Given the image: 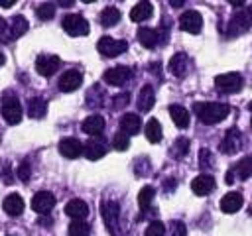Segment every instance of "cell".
<instances>
[{"mask_svg": "<svg viewBox=\"0 0 252 236\" xmlns=\"http://www.w3.org/2000/svg\"><path fill=\"white\" fill-rule=\"evenodd\" d=\"M193 110L203 124L211 126V124H219L220 120H224L230 112V106L224 102H195Z\"/></svg>", "mask_w": 252, "mask_h": 236, "instance_id": "1", "label": "cell"}, {"mask_svg": "<svg viewBox=\"0 0 252 236\" xmlns=\"http://www.w3.org/2000/svg\"><path fill=\"white\" fill-rule=\"evenodd\" d=\"M61 28L69 35H73V37H79V35H87L89 33V22L81 14H65L63 20H61Z\"/></svg>", "mask_w": 252, "mask_h": 236, "instance_id": "2", "label": "cell"}, {"mask_svg": "<svg viewBox=\"0 0 252 236\" xmlns=\"http://www.w3.org/2000/svg\"><path fill=\"white\" fill-rule=\"evenodd\" d=\"M215 87L219 88V92L224 94H232L238 92L242 88V75L240 73H222L215 77Z\"/></svg>", "mask_w": 252, "mask_h": 236, "instance_id": "3", "label": "cell"}, {"mask_svg": "<svg viewBox=\"0 0 252 236\" xmlns=\"http://www.w3.org/2000/svg\"><path fill=\"white\" fill-rule=\"evenodd\" d=\"M0 112H2V118L8 124H18L22 120V104H20V100L14 94H6L2 98Z\"/></svg>", "mask_w": 252, "mask_h": 236, "instance_id": "4", "label": "cell"}, {"mask_svg": "<svg viewBox=\"0 0 252 236\" xmlns=\"http://www.w3.org/2000/svg\"><path fill=\"white\" fill-rule=\"evenodd\" d=\"M96 49L104 57H116V55H120V53H124L128 49V43L122 41V39H114L110 35H102L96 41Z\"/></svg>", "mask_w": 252, "mask_h": 236, "instance_id": "5", "label": "cell"}, {"mask_svg": "<svg viewBox=\"0 0 252 236\" xmlns=\"http://www.w3.org/2000/svg\"><path fill=\"white\" fill-rule=\"evenodd\" d=\"M252 26V6L240 10L238 14L232 16V20L228 22V35H238L242 31H246Z\"/></svg>", "mask_w": 252, "mask_h": 236, "instance_id": "6", "label": "cell"}, {"mask_svg": "<svg viewBox=\"0 0 252 236\" xmlns=\"http://www.w3.org/2000/svg\"><path fill=\"white\" fill-rule=\"evenodd\" d=\"M179 28H181L183 31H189V33H199L201 28H203V18H201V14L195 12V10L183 12L181 18H179Z\"/></svg>", "mask_w": 252, "mask_h": 236, "instance_id": "7", "label": "cell"}, {"mask_svg": "<svg viewBox=\"0 0 252 236\" xmlns=\"http://www.w3.org/2000/svg\"><path fill=\"white\" fill-rule=\"evenodd\" d=\"M61 65V59L57 55H39L35 59V71L41 77H51Z\"/></svg>", "mask_w": 252, "mask_h": 236, "instance_id": "8", "label": "cell"}, {"mask_svg": "<svg viewBox=\"0 0 252 236\" xmlns=\"http://www.w3.org/2000/svg\"><path fill=\"white\" fill-rule=\"evenodd\" d=\"M55 206V197L49 191H39L32 197V208L39 214H47Z\"/></svg>", "mask_w": 252, "mask_h": 236, "instance_id": "9", "label": "cell"}, {"mask_svg": "<svg viewBox=\"0 0 252 236\" xmlns=\"http://www.w3.org/2000/svg\"><path fill=\"white\" fill-rule=\"evenodd\" d=\"M59 153L63 157H69V159H75L79 157L81 153H85V146L77 140V138H63L59 142Z\"/></svg>", "mask_w": 252, "mask_h": 236, "instance_id": "10", "label": "cell"}, {"mask_svg": "<svg viewBox=\"0 0 252 236\" xmlns=\"http://www.w3.org/2000/svg\"><path fill=\"white\" fill-rule=\"evenodd\" d=\"M250 175H252V157H244L242 161H238V163L224 175V181H226V185H230V183H234V177L246 179V177H250Z\"/></svg>", "mask_w": 252, "mask_h": 236, "instance_id": "11", "label": "cell"}, {"mask_svg": "<svg viewBox=\"0 0 252 236\" xmlns=\"http://www.w3.org/2000/svg\"><path fill=\"white\" fill-rule=\"evenodd\" d=\"M81 83H83L81 71L71 69V71H65V73L61 75V79H59V88H61L63 92H73V90H77V88L81 87Z\"/></svg>", "mask_w": 252, "mask_h": 236, "instance_id": "12", "label": "cell"}, {"mask_svg": "<svg viewBox=\"0 0 252 236\" xmlns=\"http://www.w3.org/2000/svg\"><path fill=\"white\" fill-rule=\"evenodd\" d=\"M24 199L18 195V193H10L4 201H2V208L8 216H20L24 212Z\"/></svg>", "mask_w": 252, "mask_h": 236, "instance_id": "13", "label": "cell"}, {"mask_svg": "<svg viewBox=\"0 0 252 236\" xmlns=\"http://www.w3.org/2000/svg\"><path fill=\"white\" fill-rule=\"evenodd\" d=\"M130 79V69L128 67H110V69H106L104 71V83H108V85H114V87H118V85H122V83H126Z\"/></svg>", "mask_w": 252, "mask_h": 236, "instance_id": "14", "label": "cell"}, {"mask_svg": "<svg viewBox=\"0 0 252 236\" xmlns=\"http://www.w3.org/2000/svg\"><path fill=\"white\" fill-rule=\"evenodd\" d=\"M240 144H242V136L236 128H232L226 132L224 140L220 142V151L222 153H236L240 149Z\"/></svg>", "mask_w": 252, "mask_h": 236, "instance_id": "15", "label": "cell"}, {"mask_svg": "<svg viewBox=\"0 0 252 236\" xmlns=\"http://www.w3.org/2000/svg\"><path fill=\"white\" fill-rule=\"evenodd\" d=\"M65 214L71 216L73 220H83L89 214V205L85 201H81V199H71L65 205Z\"/></svg>", "mask_w": 252, "mask_h": 236, "instance_id": "16", "label": "cell"}, {"mask_svg": "<svg viewBox=\"0 0 252 236\" xmlns=\"http://www.w3.org/2000/svg\"><path fill=\"white\" fill-rule=\"evenodd\" d=\"M138 41L148 47V49H154L158 43H161V33L158 30H152V28H140L138 30Z\"/></svg>", "mask_w": 252, "mask_h": 236, "instance_id": "17", "label": "cell"}, {"mask_svg": "<svg viewBox=\"0 0 252 236\" xmlns=\"http://www.w3.org/2000/svg\"><path fill=\"white\" fill-rule=\"evenodd\" d=\"M104 126H106L104 118L98 116V114H93V116H87V118L83 120L81 130H83L85 134H91V136H100V132L104 130Z\"/></svg>", "mask_w": 252, "mask_h": 236, "instance_id": "18", "label": "cell"}, {"mask_svg": "<svg viewBox=\"0 0 252 236\" xmlns=\"http://www.w3.org/2000/svg\"><path fill=\"white\" fill-rule=\"evenodd\" d=\"M104 153H106V146H104V140H100L98 136H94L93 140H89V142L85 144V155H87L91 161L100 159Z\"/></svg>", "mask_w": 252, "mask_h": 236, "instance_id": "19", "label": "cell"}, {"mask_svg": "<svg viewBox=\"0 0 252 236\" xmlns=\"http://www.w3.org/2000/svg\"><path fill=\"white\" fill-rule=\"evenodd\" d=\"M136 104H138V110H140V112H150V110L154 108V104H156V94H154V88H152L150 85H144V87H142Z\"/></svg>", "mask_w": 252, "mask_h": 236, "instance_id": "20", "label": "cell"}, {"mask_svg": "<svg viewBox=\"0 0 252 236\" xmlns=\"http://www.w3.org/2000/svg\"><path fill=\"white\" fill-rule=\"evenodd\" d=\"M242 203H244V199H242L240 193H236V191L226 193V195L220 199V210L232 214V212H236V210L242 206Z\"/></svg>", "mask_w": 252, "mask_h": 236, "instance_id": "21", "label": "cell"}, {"mask_svg": "<svg viewBox=\"0 0 252 236\" xmlns=\"http://www.w3.org/2000/svg\"><path fill=\"white\" fill-rule=\"evenodd\" d=\"M191 189H193V193H197V195H209L213 189H215V179L211 177V175H197L193 181H191Z\"/></svg>", "mask_w": 252, "mask_h": 236, "instance_id": "22", "label": "cell"}, {"mask_svg": "<svg viewBox=\"0 0 252 236\" xmlns=\"http://www.w3.org/2000/svg\"><path fill=\"white\" fill-rule=\"evenodd\" d=\"M142 128V120H140V116L138 114H132V112H128V114H124L122 118H120V130L124 132V134H136L138 130Z\"/></svg>", "mask_w": 252, "mask_h": 236, "instance_id": "23", "label": "cell"}, {"mask_svg": "<svg viewBox=\"0 0 252 236\" xmlns=\"http://www.w3.org/2000/svg\"><path fill=\"white\" fill-rule=\"evenodd\" d=\"M187 65H189V61H187V55L185 53H175L171 59H169V71L175 75V77H185V73H187Z\"/></svg>", "mask_w": 252, "mask_h": 236, "instance_id": "24", "label": "cell"}, {"mask_svg": "<svg viewBox=\"0 0 252 236\" xmlns=\"http://www.w3.org/2000/svg\"><path fill=\"white\" fill-rule=\"evenodd\" d=\"M169 116H171V120H173V124L177 128H187L189 126V112H187V108H183L179 104H171L169 106Z\"/></svg>", "mask_w": 252, "mask_h": 236, "instance_id": "25", "label": "cell"}, {"mask_svg": "<svg viewBox=\"0 0 252 236\" xmlns=\"http://www.w3.org/2000/svg\"><path fill=\"white\" fill-rule=\"evenodd\" d=\"M152 12H154V6H152L150 2H138V4H134V8L130 10V18H132L134 22H144V20H148V18L152 16Z\"/></svg>", "mask_w": 252, "mask_h": 236, "instance_id": "26", "label": "cell"}, {"mask_svg": "<svg viewBox=\"0 0 252 236\" xmlns=\"http://www.w3.org/2000/svg\"><path fill=\"white\" fill-rule=\"evenodd\" d=\"M8 31H10V39H16V37L24 35L28 31V20L24 16H14L8 24Z\"/></svg>", "mask_w": 252, "mask_h": 236, "instance_id": "27", "label": "cell"}, {"mask_svg": "<svg viewBox=\"0 0 252 236\" xmlns=\"http://www.w3.org/2000/svg\"><path fill=\"white\" fill-rule=\"evenodd\" d=\"M45 112H47V102L43 100V98H39V96H33L30 102H28V116L30 118H43L45 116Z\"/></svg>", "mask_w": 252, "mask_h": 236, "instance_id": "28", "label": "cell"}, {"mask_svg": "<svg viewBox=\"0 0 252 236\" xmlns=\"http://www.w3.org/2000/svg\"><path fill=\"white\" fill-rule=\"evenodd\" d=\"M98 20H100V24H102V26L110 28V26L118 24V20H120V10H118V8H114V6H106V8L100 12Z\"/></svg>", "mask_w": 252, "mask_h": 236, "instance_id": "29", "label": "cell"}, {"mask_svg": "<svg viewBox=\"0 0 252 236\" xmlns=\"http://www.w3.org/2000/svg\"><path fill=\"white\" fill-rule=\"evenodd\" d=\"M146 138L152 144H158L161 140V126L156 118H150V122L146 124Z\"/></svg>", "mask_w": 252, "mask_h": 236, "instance_id": "30", "label": "cell"}, {"mask_svg": "<svg viewBox=\"0 0 252 236\" xmlns=\"http://www.w3.org/2000/svg\"><path fill=\"white\" fill-rule=\"evenodd\" d=\"M187 151H189V140L187 138H177L171 146V155L175 159H181V157L187 155Z\"/></svg>", "mask_w": 252, "mask_h": 236, "instance_id": "31", "label": "cell"}, {"mask_svg": "<svg viewBox=\"0 0 252 236\" xmlns=\"http://www.w3.org/2000/svg\"><path fill=\"white\" fill-rule=\"evenodd\" d=\"M154 195H156V189L154 187H150V185L142 187L140 193H138V205H140V208H148L150 203L154 201Z\"/></svg>", "mask_w": 252, "mask_h": 236, "instance_id": "32", "label": "cell"}, {"mask_svg": "<svg viewBox=\"0 0 252 236\" xmlns=\"http://www.w3.org/2000/svg\"><path fill=\"white\" fill-rule=\"evenodd\" d=\"M91 232L89 224L85 220H71L69 224V236H87Z\"/></svg>", "mask_w": 252, "mask_h": 236, "instance_id": "33", "label": "cell"}, {"mask_svg": "<svg viewBox=\"0 0 252 236\" xmlns=\"http://www.w3.org/2000/svg\"><path fill=\"white\" fill-rule=\"evenodd\" d=\"M35 16H37L39 20H51V18L55 16V4H51V2L39 4V6L35 8Z\"/></svg>", "mask_w": 252, "mask_h": 236, "instance_id": "34", "label": "cell"}, {"mask_svg": "<svg viewBox=\"0 0 252 236\" xmlns=\"http://www.w3.org/2000/svg\"><path fill=\"white\" fill-rule=\"evenodd\" d=\"M112 144H114V148H116L118 151H126V149H128V146H130V138H128V134H124V132L120 130V132H116V134H114Z\"/></svg>", "mask_w": 252, "mask_h": 236, "instance_id": "35", "label": "cell"}, {"mask_svg": "<svg viewBox=\"0 0 252 236\" xmlns=\"http://www.w3.org/2000/svg\"><path fill=\"white\" fill-rule=\"evenodd\" d=\"M163 234H165V224L159 222V220L150 222L148 228H146V232H144V236H163Z\"/></svg>", "mask_w": 252, "mask_h": 236, "instance_id": "36", "label": "cell"}, {"mask_svg": "<svg viewBox=\"0 0 252 236\" xmlns=\"http://www.w3.org/2000/svg\"><path fill=\"white\" fill-rule=\"evenodd\" d=\"M18 177H20L22 181H30L32 169H30V163H28V161H22V163L18 165Z\"/></svg>", "mask_w": 252, "mask_h": 236, "instance_id": "37", "label": "cell"}, {"mask_svg": "<svg viewBox=\"0 0 252 236\" xmlns=\"http://www.w3.org/2000/svg\"><path fill=\"white\" fill-rule=\"evenodd\" d=\"M128 100H130V94H128V92L116 94V96H114V108H122V106H126Z\"/></svg>", "mask_w": 252, "mask_h": 236, "instance_id": "38", "label": "cell"}, {"mask_svg": "<svg viewBox=\"0 0 252 236\" xmlns=\"http://www.w3.org/2000/svg\"><path fill=\"white\" fill-rule=\"evenodd\" d=\"M171 236H185V224L183 222H173Z\"/></svg>", "mask_w": 252, "mask_h": 236, "instance_id": "39", "label": "cell"}, {"mask_svg": "<svg viewBox=\"0 0 252 236\" xmlns=\"http://www.w3.org/2000/svg\"><path fill=\"white\" fill-rule=\"evenodd\" d=\"M6 37H10L8 24H6V20H2V18H0V41H6Z\"/></svg>", "mask_w": 252, "mask_h": 236, "instance_id": "40", "label": "cell"}, {"mask_svg": "<svg viewBox=\"0 0 252 236\" xmlns=\"http://www.w3.org/2000/svg\"><path fill=\"white\" fill-rule=\"evenodd\" d=\"M2 179H4V183H6V185L14 183V181H12V171H10V167H6V165L2 167Z\"/></svg>", "mask_w": 252, "mask_h": 236, "instance_id": "41", "label": "cell"}, {"mask_svg": "<svg viewBox=\"0 0 252 236\" xmlns=\"http://www.w3.org/2000/svg\"><path fill=\"white\" fill-rule=\"evenodd\" d=\"M201 163H203V167L213 165V159H209V149H203L201 151Z\"/></svg>", "mask_w": 252, "mask_h": 236, "instance_id": "42", "label": "cell"}, {"mask_svg": "<svg viewBox=\"0 0 252 236\" xmlns=\"http://www.w3.org/2000/svg\"><path fill=\"white\" fill-rule=\"evenodd\" d=\"M230 6H244V0H230Z\"/></svg>", "mask_w": 252, "mask_h": 236, "instance_id": "43", "label": "cell"}, {"mask_svg": "<svg viewBox=\"0 0 252 236\" xmlns=\"http://www.w3.org/2000/svg\"><path fill=\"white\" fill-rule=\"evenodd\" d=\"M16 0H0V6H14Z\"/></svg>", "mask_w": 252, "mask_h": 236, "instance_id": "44", "label": "cell"}, {"mask_svg": "<svg viewBox=\"0 0 252 236\" xmlns=\"http://www.w3.org/2000/svg\"><path fill=\"white\" fill-rule=\"evenodd\" d=\"M171 4H173V6H183V0H173Z\"/></svg>", "mask_w": 252, "mask_h": 236, "instance_id": "45", "label": "cell"}, {"mask_svg": "<svg viewBox=\"0 0 252 236\" xmlns=\"http://www.w3.org/2000/svg\"><path fill=\"white\" fill-rule=\"evenodd\" d=\"M4 61H6V57H4V55H2V53H0V67H2V65H4Z\"/></svg>", "mask_w": 252, "mask_h": 236, "instance_id": "46", "label": "cell"}, {"mask_svg": "<svg viewBox=\"0 0 252 236\" xmlns=\"http://www.w3.org/2000/svg\"><path fill=\"white\" fill-rule=\"evenodd\" d=\"M250 110H252V102H250Z\"/></svg>", "mask_w": 252, "mask_h": 236, "instance_id": "47", "label": "cell"}, {"mask_svg": "<svg viewBox=\"0 0 252 236\" xmlns=\"http://www.w3.org/2000/svg\"><path fill=\"white\" fill-rule=\"evenodd\" d=\"M250 128H252V120H250Z\"/></svg>", "mask_w": 252, "mask_h": 236, "instance_id": "48", "label": "cell"}]
</instances>
